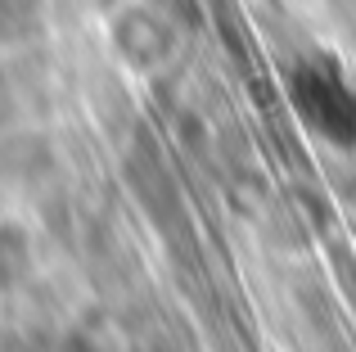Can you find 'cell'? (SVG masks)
Returning a JSON list of instances; mask_svg holds the SVG:
<instances>
[{
  "instance_id": "cell-1",
  "label": "cell",
  "mask_w": 356,
  "mask_h": 352,
  "mask_svg": "<svg viewBox=\"0 0 356 352\" xmlns=\"http://www.w3.org/2000/svg\"><path fill=\"white\" fill-rule=\"evenodd\" d=\"M289 104L298 109V118L321 141L343 145V150L356 145V86L339 63H330V59L298 63L289 72Z\"/></svg>"
}]
</instances>
